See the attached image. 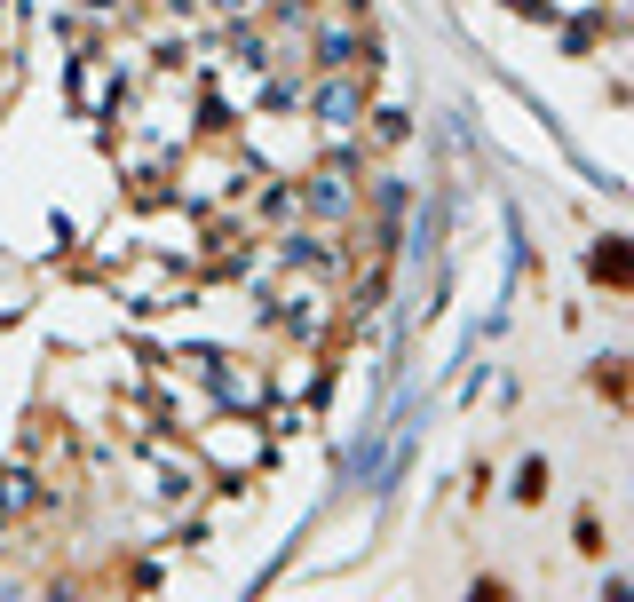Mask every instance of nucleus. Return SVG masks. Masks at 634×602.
<instances>
[{"mask_svg": "<svg viewBox=\"0 0 634 602\" xmlns=\"http://www.w3.org/2000/svg\"><path fill=\"white\" fill-rule=\"evenodd\" d=\"M294 199H302V214H310V222H341V214L357 206V199H349V175H341V167H333V175H310Z\"/></svg>", "mask_w": 634, "mask_h": 602, "instance_id": "f257e3e1", "label": "nucleus"}, {"mask_svg": "<svg viewBox=\"0 0 634 602\" xmlns=\"http://www.w3.org/2000/svg\"><path fill=\"white\" fill-rule=\"evenodd\" d=\"M310 111L325 119V127H349V119L365 111V88H357V80H325V88L310 96Z\"/></svg>", "mask_w": 634, "mask_h": 602, "instance_id": "f03ea898", "label": "nucleus"}, {"mask_svg": "<svg viewBox=\"0 0 634 602\" xmlns=\"http://www.w3.org/2000/svg\"><path fill=\"white\" fill-rule=\"evenodd\" d=\"M357 48H365V32H349V24H333V32L317 40V64H349Z\"/></svg>", "mask_w": 634, "mask_h": 602, "instance_id": "7ed1b4c3", "label": "nucleus"}, {"mask_svg": "<svg viewBox=\"0 0 634 602\" xmlns=\"http://www.w3.org/2000/svg\"><path fill=\"white\" fill-rule=\"evenodd\" d=\"M286 262H294V270H333V254H325L317 238H286Z\"/></svg>", "mask_w": 634, "mask_h": 602, "instance_id": "20e7f679", "label": "nucleus"}, {"mask_svg": "<svg viewBox=\"0 0 634 602\" xmlns=\"http://www.w3.org/2000/svg\"><path fill=\"white\" fill-rule=\"evenodd\" d=\"M294 206H302V199H294V191H262V222H286Z\"/></svg>", "mask_w": 634, "mask_h": 602, "instance_id": "39448f33", "label": "nucleus"}, {"mask_svg": "<svg viewBox=\"0 0 634 602\" xmlns=\"http://www.w3.org/2000/svg\"><path fill=\"white\" fill-rule=\"evenodd\" d=\"M32 500V476H0V507H24Z\"/></svg>", "mask_w": 634, "mask_h": 602, "instance_id": "423d86ee", "label": "nucleus"}, {"mask_svg": "<svg viewBox=\"0 0 634 602\" xmlns=\"http://www.w3.org/2000/svg\"><path fill=\"white\" fill-rule=\"evenodd\" d=\"M222 8H238V0H222Z\"/></svg>", "mask_w": 634, "mask_h": 602, "instance_id": "0eeeda50", "label": "nucleus"}]
</instances>
